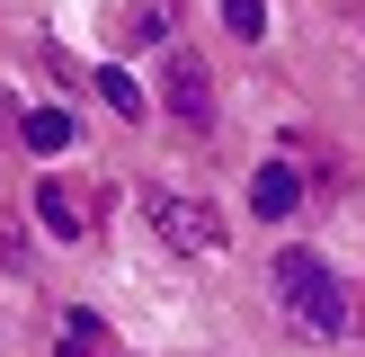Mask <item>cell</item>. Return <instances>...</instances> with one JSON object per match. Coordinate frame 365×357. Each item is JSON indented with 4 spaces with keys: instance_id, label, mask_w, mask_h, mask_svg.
<instances>
[{
    "instance_id": "8992f818",
    "label": "cell",
    "mask_w": 365,
    "mask_h": 357,
    "mask_svg": "<svg viewBox=\"0 0 365 357\" xmlns=\"http://www.w3.org/2000/svg\"><path fill=\"white\" fill-rule=\"evenodd\" d=\"M36 214H45V232H53V241H81V232H89V223H81V206H71V196L53 188V178L36 188Z\"/></svg>"
},
{
    "instance_id": "5b68a950",
    "label": "cell",
    "mask_w": 365,
    "mask_h": 357,
    "mask_svg": "<svg viewBox=\"0 0 365 357\" xmlns=\"http://www.w3.org/2000/svg\"><path fill=\"white\" fill-rule=\"evenodd\" d=\"M18 143H27V152H71V116L63 107H27V116H18Z\"/></svg>"
},
{
    "instance_id": "ba28073f",
    "label": "cell",
    "mask_w": 365,
    "mask_h": 357,
    "mask_svg": "<svg viewBox=\"0 0 365 357\" xmlns=\"http://www.w3.org/2000/svg\"><path fill=\"white\" fill-rule=\"evenodd\" d=\"M98 99L116 107V116H143V107H152V99L134 89V81H125V71H98Z\"/></svg>"
},
{
    "instance_id": "3957f363",
    "label": "cell",
    "mask_w": 365,
    "mask_h": 357,
    "mask_svg": "<svg viewBox=\"0 0 365 357\" xmlns=\"http://www.w3.org/2000/svg\"><path fill=\"white\" fill-rule=\"evenodd\" d=\"M160 99L178 107V125H214V81H205L196 54H170V89H160Z\"/></svg>"
},
{
    "instance_id": "52a82bcc",
    "label": "cell",
    "mask_w": 365,
    "mask_h": 357,
    "mask_svg": "<svg viewBox=\"0 0 365 357\" xmlns=\"http://www.w3.org/2000/svg\"><path fill=\"white\" fill-rule=\"evenodd\" d=\"M98 339H107V321L89 313V303H71V313H63V357H89Z\"/></svg>"
},
{
    "instance_id": "277c9868",
    "label": "cell",
    "mask_w": 365,
    "mask_h": 357,
    "mask_svg": "<svg viewBox=\"0 0 365 357\" xmlns=\"http://www.w3.org/2000/svg\"><path fill=\"white\" fill-rule=\"evenodd\" d=\"M250 206H259L267 223H285V214L303 206V170H285V161H267V170L250 178Z\"/></svg>"
},
{
    "instance_id": "6da1fadb",
    "label": "cell",
    "mask_w": 365,
    "mask_h": 357,
    "mask_svg": "<svg viewBox=\"0 0 365 357\" xmlns=\"http://www.w3.org/2000/svg\"><path fill=\"white\" fill-rule=\"evenodd\" d=\"M277 303H285V321L312 331V339H339V331H348V303H339L330 268L303 259V250H285V259H277Z\"/></svg>"
},
{
    "instance_id": "9c48e42d",
    "label": "cell",
    "mask_w": 365,
    "mask_h": 357,
    "mask_svg": "<svg viewBox=\"0 0 365 357\" xmlns=\"http://www.w3.org/2000/svg\"><path fill=\"white\" fill-rule=\"evenodd\" d=\"M223 27L241 36V45H250V36H267V0H223Z\"/></svg>"
},
{
    "instance_id": "7a4b0ae2",
    "label": "cell",
    "mask_w": 365,
    "mask_h": 357,
    "mask_svg": "<svg viewBox=\"0 0 365 357\" xmlns=\"http://www.w3.org/2000/svg\"><path fill=\"white\" fill-rule=\"evenodd\" d=\"M143 214H152V232L170 250H223V214L205 206V196H178V188H152L143 196Z\"/></svg>"
}]
</instances>
